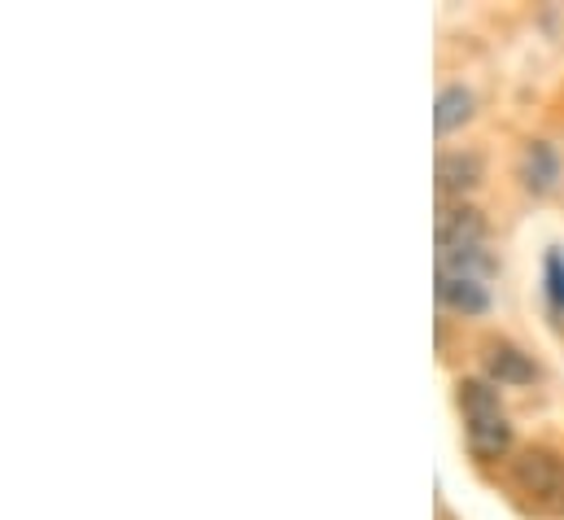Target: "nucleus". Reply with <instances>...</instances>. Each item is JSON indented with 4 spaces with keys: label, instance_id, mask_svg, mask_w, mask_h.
Wrapping results in <instances>:
<instances>
[{
    "label": "nucleus",
    "instance_id": "f257e3e1",
    "mask_svg": "<svg viewBox=\"0 0 564 520\" xmlns=\"http://www.w3.org/2000/svg\"><path fill=\"white\" fill-rule=\"evenodd\" d=\"M459 411H464V437L477 459H499L512 446V424L503 415V402L490 381H459Z\"/></svg>",
    "mask_w": 564,
    "mask_h": 520
},
{
    "label": "nucleus",
    "instance_id": "f03ea898",
    "mask_svg": "<svg viewBox=\"0 0 564 520\" xmlns=\"http://www.w3.org/2000/svg\"><path fill=\"white\" fill-rule=\"evenodd\" d=\"M512 481L521 495H530L534 503H547V508H564V464L543 451V446H530L512 459Z\"/></svg>",
    "mask_w": 564,
    "mask_h": 520
},
{
    "label": "nucleus",
    "instance_id": "7ed1b4c3",
    "mask_svg": "<svg viewBox=\"0 0 564 520\" xmlns=\"http://www.w3.org/2000/svg\"><path fill=\"white\" fill-rule=\"evenodd\" d=\"M486 246V219L473 206H442L437 210V254Z\"/></svg>",
    "mask_w": 564,
    "mask_h": 520
},
{
    "label": "nucleus",
    "instance_id": "20e7f679",
    "mask_svg": "<svg viewBox=\"0 0 564 520\" xmlns=\"http://www.w3.org/2000/svg\"><path fill=\"white\" fill-rule=\"evenodd\" d=\"M433 180H437V193H446V197L451 193H468V188H477L486 180V162L473 149H446L433 162Z\"/></svg>",
    "mask_w": 564,
    "mask_h": 520
},
{
    "label": "nucleus",
    "instance_id": "39448f33",
    "mask_svg": "<svg viewBox=\"0 0 564 520\" xmlns=\"http://www.w3.org/2000/svg\"><path fill=\"white\" fill-rule=\"evenodd\" d=\"M517 171H521V180H525L530 193H552L556 180H561V158H556V149H552L547 140H530V144L521 149Z\"/></svg>",
    "mask_w": 564,
    "mask_h": 520
},
{
    "label": "nucleus",
    "instance_id": "423d86ee",
    "mask_svg": "<svg viewBox=\"0 0 564 520\" xmlns=\"http://www.w3.org/2000/svg\"><path fill=\"white\" fill-rule=\"evenodd\" d=\"M486 372L499 381V386H530L539 377V368L530 364L525 350H517L512 342H490L486 346Z\"/></svg>",
    "mask_w": 564,
    "mask_h": 520
},
{
    "label": "nucleus",
    "instance_id": "0eeeda50",
    "mask_svg": "<svg viewBox=\"0 0 564 520\" xmlns=\"http://www.w3.org/2000/svg\"><path fill=\"white\" fill-rule=\"evenodd\" d=\"M437 297L451 306V311H464V315H481L490 306V293L481 280H455V275H437Z\"/></svg>",
    "mask_w": 564,
    "mask_h": 520
},
{
    "label": "nucleus",
    "instance_id": "6e6552de",
    "mask_svg": "<svg viewBox=\"0 0 564 520\" xmlns=\"http://www.w3.org/2000/svg\"><path fill=\"white\" fill-rule=\"evenodd\" d=\"M473 93L464 88V84H451V88H442V97H437V110H433V128L437 131H455L464 128L468 119H473Z\"/></svg>",
    "mask_w": 564,
    "mask_h": 520
},
{
    "label": "nucleus",
    "instance_id": "1a4fd4ad",
    "mask_svg": "<svg viewBox=\"0 0 564 520\" xmlns=\"http://www.w3.org/2000/svg\"><path fill=\"white\" fill-rule=\"evenodd\" d=\"M547 284H552V306H564V259L561 254H547Z\"/></svg>",
    "mask_w": 564,
    "mask_h": 520
}]
</instances>
